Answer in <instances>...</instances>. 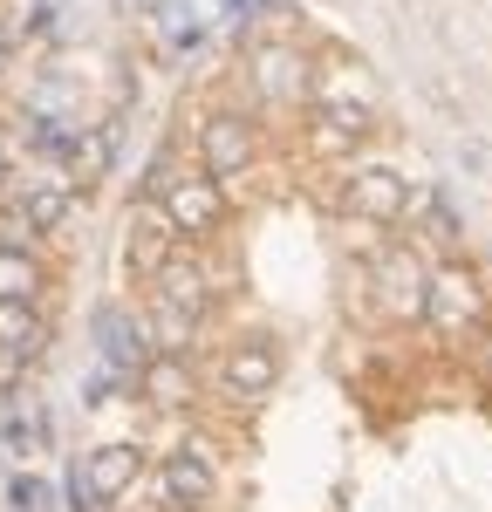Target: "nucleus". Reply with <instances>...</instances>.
I'll use <instances>...</instances> for the list:
<instances>
[{"label":"nucleus","mask_w":492,"mask_h":512,"mask_svg":"<svg viewBox=\"0 0 492 512\" xmlns=\"http://www.w3.org/2000/svg\"><path fill=\"white\" fill-rule=\"evenodd\" d=\"M7 55H14V28L0 21V69H7Z\"/></svg>","instance_id":"obj_20"},{"label":"nucleus","mask_w":492,"mask_h":512,"mask_svg":"<svg viewBox=\"0 0 492 512\" xmlns=\"http://www.w3.org/2000/svg\"><path fill=\"white\" fill-rule=\"evenodd\" d=\"M486 383H492V328H486Z\"/></svg>","instance_id":"obj_22"},{"label":"nucleus","mask_w":492,"mask_h":512,"mask_svg":"<svg viewBox=\"0 0 492 512\" xmlns=\"http://www.w3.org/2000/svg\"><path fill=\"white\" fill-rule=\"evenodd\" d=\"M41 342H48V328H41L35 308L28 301H0V355L28 362V355H41Z\"/></svg>","instance_id":"obj_17"},{"label":"nucleus","mask_w":492,"mask_h":512,"mask_svg":"<svg viewBox=\"0 0 492 512\" xmlns=\"http://www.w3.org/2000/svg\"><path fill=\"white\" fill-rule=\"evenodd\" d=\"M342 205H349V219H363L369 233H376V226H404L410 185L390 171V164H363V171L342 178Z\"/></svg>","instance_id":"obj_8"},{"label":"nucleus","mask_w":492,"mask_h":512,"mask_svg":"<svg viewBox=\"0 0 492 512\" xmlns=\"http://www.w3.org/2000/svg\"><path fill=\"white\" fill-rule=\"evenodd\" d=\"M219 383H226V396H240V403H260V396L281 383V349L267 335H240L233 349L219 355Z\"/></svg>","instance_id":"obj_9"},{"label":"nucleus","mask_w":492,"mask_h":512,"mask_svg":"<svg viewBox=\"0 0 492 512\" xmlns=\"http://www.w3.org/2000/svg\"><path fill=\"white\" fill-rule=\"evenodd\" d=\"M308 117L322 123L335 144H356L376 130V89H369L349 62H335V69H315V89H308Z\"/></svg>","instance_id":"obj_2"},{"label":"nucleus","mask_w":492,"mask_h":512,"mask_svg":"<svg viewBox=\"0 0 492 512\" xmlns=\"http://www.w3.org/2000/svg\"><path fill=\"white\" fill-rule=\"evenodd\" d=\"M151 301H158V308H178V315H192V321H205V308H212V274H205L199 253H178V260L151 280Z\"/></svg>","instance_id":"obj_13"},{"label":"nucleus","mask_w":492,"mask_h":512,"mask_svg":"<svg viewBox=\"0 0 492 512\" xmlns=\"http://www.w3.org/2000/svg\"><path fill=\"white\" fill-rule=\"evenodd\" d=\"M35 294H41V260L0 246V301H28V308H35Z\"/></svg>","instance_id":"obj_18"},{"label":"nucleus","mask_w":492,"mask_h":512,"mask_svg":"<svg viewBox=\"0 0 492 512\" xmlns=\"http://www.w3.org/2000/svg\"><path fill=\"white\" fill-rule=\"evenodd\" d=\"M137 444H96L89 458H82L76 472H69V499H76V512H110L137 485Z\"/></svg>","instance_id":"obj_6"},{"label":"nucleus","mask_w":492,"mask_h":512,"mask_svg":"<svg viewBox=\"0 0 492 512\" xmlns=\"http://www.w3.org/2000/svg\"><path fill=\"white\" fill-rule=\"evenodd\" d=\"M253 158H260V130H253L240 110H212V117L199 123V171L219 192L240 185L246 171H253Z\"/></svg>","instance_id":"obj_5"},{"label":"nucleus","mask_w":492,"mask_h":512,"mask_svg":"<svg viewBox=\"0 0 492 512\" xmlns=\"http://www.w3.org/2000/svg\"><path fill=\"white\" fill-rule=\"evenodd\" d=\"M424 287H431V267L417 246H376L369 253V301L390 321H424Z\"/></svg>","instance_id":"obj_3"},{"label":"nucleus","mask_w":492,"mask_h":512,"mask_svg":"<svg viewBox=\"0 0 492 512\" xmlns=\"http://www.w3.org/2000/svg\"><path fill=\"white\" fill-rule=\"evenodd\" d=\"M424 328H438L445 342H458V335H479V328H492L486 280L472 274L465 260H438V267H431V287H424Z\"/></svg>","instance_id":"obj_1"},{"label":"nucleus","mask_w":492,"mask_h":512,"mask_svg":"<svg viewBox=\"0 0 492 512\" xmlns=\"http://www.w3.org/2000/svg\"><path fill=\"white\" fill-rule=\"evenodd\" d=\"M164 492H171V506L178 512H205L212 506V492H219V465H212V444L205 437H185L171 458H164Z\"/></svg>","instance_id":"obj_10"},{"label":"nucleus","mask_w":492,"mask_h":512,"mask_svg":"<svg viewBox=\"0 0 492 512\" xmlns=\"http://www.w3.org/2000/svg\"><path fill=\"white\" fill-rule=\"evenodd\" d=\"M404 219L417 226V239H431L438 253H458V212H451V205H445L438 192H431V185H424V192H410Z\"/></svg>","instance_id":"obj_16"},{"label":"nucleus","mask_w":492,"mask_h":512,"mask_svg":"<svg viewBox=\"0 0 492 512\" xmlns=\"http://www.w3.org/2000/svg\"><path fill=\"white\" fill-rule=\"evenodd\" d=\"M158 205L171 212L178 239H212L219 226H226V192L205 178L199 164H178V171H171V185L158 192Z\"/></svg>","instance_id":"obj_7"},{"label":"nucleus","mask_w":492,"mask_h":512,"mask_svg":"<svg viewBox=\"0 0 492 512\" xmlns=\"http://www.w3.org/2000/svg\"><path fill=\"white\" fill-rule=\"evenodd\" d=\"M246 82L267 110H308V89H315V62L294 48V41H260L246 55Z\"/></svg>","instance_id":"obj_4"},{"label":"nucleus","mask_w":492,"mask_h":512,"mask_svg":"<svg viewBox=\"0 0 492 512\" xmlns=\"http://www.w3.org/2000/svg\"><path fill=\"white\" fill-rule=\"evenodd\" d=\"M41 499H48V492H41L35 478H14V506H21V512H35Z\"/></svg>","instance_id":"obj_19"},{"label":"nucleus","mask_w":492,"mask_h":512,"mask_svg":"<svg viewBox=\"0 0 492 512\" xmlns=\"http://www.w3.org/2000/svg\"><path fill=\"white\" fill-rule=\"evenodd\" d=\"M7 178H14V164H7V151H0V192H7Z\"/></svg>","instance_id":"obj_21"},{"label":"nucleus","mask_w":492,"mask_h":512,"mask_svg":"<svg viewBox=\"0 0 492 512\" xmlns=\"http://www.w3.org/2000/svg\"><path fill=\"white\" fill-rule=\"evenodd\" d=\"M96 349H103V369L110 376H123L130 390H137V376H144V362H151V335H144V321L123 315V308H103L96 315Z\"/></svg>","instance_id":"obj_12"},{"label":"nucleus","mask_w":492,"mask_h":512,"mask_svg":"<svg viewBox=\"0 0 492 512\" xmlns=\"http://www.w3.org/2000/svg\"><path fill=\"white\" fill-rule=\"evenodd\" d=\"M14 212H21L35 233H55V226L76 212V185H69V178H55V171H41V178H28V185L14 192Z\"/></svg>","instance_id":"obj_14"},{"label":"nucleus","mask_w":492,"mask_h":512,"mask_svg":"<svg viewBox=\"0 0 492 512\" xmlns=\"http://www.w3.org/2000/svg\"><path fill=\"white\" fill-rule=\"evenodd\" d=\"M123 260H130V274H137V280H158L164 267L178 260V226H171V212H164V205H137V212H130Z\"/></svg>","instance_id":"obj_11"},{"label":"nucleus","mask_w":492,"mask_h":512,"mask_svg":"<svg viewBox=\"0 0 492 512\" xmlns=\"http://www.w3.org/2000/svg\"><path fill=\"white\" fill-rule=\"evenodd\" d=\"M137 390L151 396L158 410H185V403H199V383H192V362H185V355H151L144 376H137Z\"/></svg>","instance_id":"obj_15"}]
</instances>
